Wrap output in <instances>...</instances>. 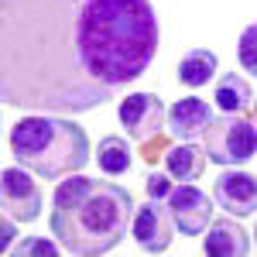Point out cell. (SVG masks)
I'll list each match as a JSON object with an SVG mask.
<instances>
[{"instance_id": "1", "label": "cell", "mask_w": 257, "mask_h": 257, "mask_svg": "<svg viewBox=\"0 0 257 257\" xmlns=\"http://www.w3.org/2000/svg\"><path fill=\"white\" fill-rule=\"evenodd\" d=\"M158 52L151 0H0V103L86 113L138 82Z\"/></svg>"}, {"instance_id": "2", "label": "cell", "mask_w": 257, "mask_h": 257, "mask_svg": "<svg viewBox=\"0 0 257 257\" xmlns=\"http://www.w3.org/2000/svg\"><path fill=\"white\" fill-rule=\"evenodd\" d=\"M131 216L134 199L123 185H113L110 178L69 175L55 189L48 223L59 247L76 257H96L120 247L131 230Z\"/></svg>"}, {"instance_id": "3", "label": "cell", "mask_w": 257, "mask_h": 257, "mask_svg": "<svg viewBox=\"0 0 257 257\" xmlns=\"http://www.w3.org/2000/svg\"><path fill=\"white\" fill-rule=\"evenodd\" d=\"M11 151L21 168L45 182H55L82 172V165L89 161V138L76 120L35 113L21 117L11 127Z\"/></svg>"}, {"instance_id": "4", "label": "cell", "mask_w": 257, "mask_h": 257, "mask_svg": "<svg viewBox=\"0 0 257 257\" xmlns=\"http://www.w3.org/2000/svg\"><path fill=\"white\" fill-rule=\"evenodd\" d=\"M257 151L254 120L243 113H223L213 117L202 134V155L216 165H247Z\"/></svg>"}, {"instance_id": "5", "label": "cell", "mask_w": 257, "mask_h": 257, "mask_svg": "<svg viewBox=\"0 0 257 257\" xmlns=\"http://www.w3.org/2000/svg\"><path fill=\"white\" fill-rule=\"evenodd\" d=\"M165 206H168V216L175 223L178 233H185V237H199L209 223H213V202L209 196L196 189L192 182H185V185H172V192L165 196Z\"/></svg>"}, {"instance_id": "6", "label": "cell", "mask_w": 257, "mask_h": 257, "mask_svg": "<svg viewBox=\"0 0 257 257\" xmlns=\"http://www.w3.org/2000/svg\"><path fill=\"white\" fill-rule=\"evenodd\" d=\"M0 213L14 219V223H31L41 213V189L35 178L28 175V168H7L0 172Z\"/></svg>"}, {"instance_id": "7", "label": "cell", "mask_w": 257, "mask_h": 257, "mask_svg": "<svg viewBox=\"0 0 257 257\" xmlns=\"http://www.w3.org/2000/svg\"><path fill=\"white\" fill-rule=\"evenodd\" d=\"M131 226H134V240L144 254H165L172 247L175 223L168 216V206L158 199H148L144 206H138V213L131 216Z\"/></svg>"}, {"instance_id": "8", "label": "cell", "mask_w": 257, "mask_h": 257, "mask_svg": "<svg viewBox=\"0 0 257 257\" xmlns=\"http://www.w3.org/2000/svg\"><path fill=\"white\" fill-rule=\"evenodd\" d=\"M120 123L138 141L155 138L161 131V123H165V103L155 93H131L120 103Z\"/></svg>"}, {"instance_id": "9", "label": "cell", "mask_w": 257, "mask_h": 257, "mask_svg": "<svg viewBox=\"0 0 257 257\" xmlns=\"http://www.w3.org/2000/svg\"><path fill=\"white\" fill-rule=\"evenodd\" d=\"M216 202L230 213V216H254L257 209V182L250 172H237V168H230V172H223L216 178Z\"/></svg>"}, {"instance_id": "10", "label": "cell", "mask_w": 257, "mask_h": 257, "mask_svg": "<svg viewBox=\"0 0 257 257\" xmlns=\"http://www.w3.org/2000/svg\"><path fill=\"white\" fill-rule=\"evenodd\" d=\"M209 120H213V110H209V103L199 96H189V99H178L172 103V110H168V131L182 141H196L206 134V127H209Z\"/></svg>"}, {"instance_id": "11", "label": "cell", "mask_w": 257, "mask_h": 257, "mask_svg": "<svg viewBox=\"0 0 257 257\" xmlns=\"http://www.w3.org/2000/svg\"><path fill=\"white\" fill-rule=\"evenodd\" d=\"M209 233H206V254L209 257H250V237H247V230L233 223V219H216V223H209L206 226Z\"/></svg>"}, {"instance_id": "12", "label": "cell", "mask_w": 257, "mask_h": 257, "mask_svg": "<svg viewBox=\"0 0 257 257\" xmlns=\"http://www.w3.org/2000/svg\"><path fill=\"white\" fill-rule=\"evenodd\" d=\"M254 103V86L237 76V72H226L223 79L216 82V106L219 113H247Z\"/></svg>"}, {"instance_id": "13", "label": "cell", "mask_w": 257, "mask_h": 257, "mask_svg": "<svg viewBox=\"0 0 257 257\" xmlns=\"http://www.w3.org/2000/svg\"><path fill=\"white\" fill-rule=\"evenodd\" d=\"M165 172L172 178H178V182H196L206 172V155L192 141H185V144H178V148H172L165 155Z\"/></svg>"}, {"instance_id": "14", "label": "cell", "mask_w": 257, "mask_h": 257, "mask_svg": "<svg viewBox=\"0 0 257 257\" xmlns=\"http://www.w3.org/2000/svg\"><path fill=\"white\" fill-rule=\"evenodd\" d=\"M216 76V55L206 52V48H192L189 55H182L178 62V82L182 86H206V82Z\"/></svg>"}, {"instance_id": "15", "label": "cell", "mask_w": 257, "mask_h": 257, "mask_svg": "<svg viewBox=\"0 0 257 257\" xmlns=\"http://www.w3.org/2000/svg\"><path fill=\"white\" fill-rule=\"evenodd\" d=\"M96 165L106 172V175H123L131 168V144L123 138H103L96 144Z\"/></svg>"}, {"instance_id": "16", "label": "cell", "mask_w": 257, "mask_h": 257, "mask_svg": "<svg viewBox=\"0 0 257 257\" xmlns=\"http://www.w3.org/2000/svg\"><path fill=\"white\" fill-rule=\"evenodd\" d=\"M11 254H18V257H28V254L55 257V254H59V247H55L52 240H45V237H24V240H18V247H11Z\"/></svg>"}, {"instance_id": "17", "label": "cell", "mask_w": 257, "mask_h": 257, "mask_svg": "<svg viewBox=\"0 0 257 257\" xmlns=\"http://www.w3.org/2000/svg\"><path fill=\"white\" fill-rule=\"evenodd\" d=\"M254 38H257V24H247L240 35V65L247 69V76H254L257 59H254Z\"/></svg>"}, {"instance_id": "18", "label": "cell", "mask_w": 257, "mask_h": 257, "mask_svg": "<svg viewBox=\"0 0 257 257\" xmlns=\"http://www.w3.org/2000/svg\"><path fill=\"white\" fill-rule=\"evenodd\" d=\"M144 189H148V196H151V199L165 202V196L172 192V175H168V172H151L148 182H144Z\"/></svg>"}, {"instance_id": "19", "label": "cell", "mask_w": 257, "mask_h": 257, "mask_svg": "<svg viewBox=\"0 0 257 257\" xmlns=\"http://www.w3.org/2000/svg\"><path fill=\"white\" fill-rule=\"evenodd\" d=\"M18 240V223L7 216V213H0V254L4 250H11V243Z\"/></svg>"}]
</instances>
